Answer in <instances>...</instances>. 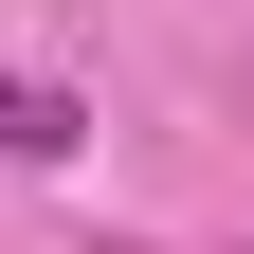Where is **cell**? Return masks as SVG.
<instances>
[{"label":"cell","instance_id":"1","mask_svg":"<svg viewBox=\"0 0 254 254\" xmlns=\"http://www.w3.org/2000/svg\"><path fill=\"white\" fill-rule=\"evenodd\" d=\"M91 254H145V236H91Z\"/></svg>","mask_w":254,"mask_h":254}]
</instances>
